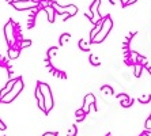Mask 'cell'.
<instances>
[{"label": "cell", "mask_w": 151, "mask_h": 136, "mask_svg": "<svg viewBox=\"0 0 151 136\" xmlns=\"http://www.w3.org/2000/svg\"><path fill=\"white\" fill-rule=\"evenodd\" d=\"M112 26H113V21L112 18H110V15H106L104 19H102V26H101V30L98 32V34L94 37V40H93L91 42H94V44H99V42H102L104 40L108 37V34L110 33V30H112Z\"/></svg>", "instance_id": "cell-1"}, {"label": "cell", "mask_w": 151, "mask_h": 136, "mask_svg": "<svg viewBox=\"0 0 151 136\" xmlns=\"http://www.w3.org/2000/svg\"><path fill=\"white\" fill-rule=\"evenodd\" d=\"M40 86V90H41V94L44 97V104H45V114L49 113L53 108V97H52V91H50V87L46 83H42V82H38L37 83Z\"/></svg>", "instance_id": "cell-2"}, {"label": "cell", "mask_w": 151, "mask_h": 136, "mask_svg": "<svg viewBox=\"0 0 151 136\" xmlns=\"http://www.w3.org/2000/svg\"><path fill=\"white\" fill-rule=\"evenodd\" d=\"M22 90H23V80H22V78H17V82H15V84L12 86L11 91L7 95H4V97L0 99V102H3V104H11V102L18 97V94H19Z\"/></svg>", "instance_id": "cell-3"}, {"label": "cell", "mask_w": 151, "mask_h": 136, "mask_svg": "<svg viewBox=\"0 0 151 136\" xmlns=\"http://www.w3.org/2000/svg\"><path fill=\"white\" fill-rule=\"evenodd\" d=\"M52 7L55 8V11H56L57 14H61V15L67 14V17H74V15H76V12H78V7L74 6V4H70L67 7H61V6L57 3H52Z\"/></svg>", "instance_id": "cell-4"}, {"label": "cell", "mask_w": 151, "mask_h": 136, "mask_svg": "<svg viewBox=\"0 0 151 136\" xmlns=\"http://www.w3.org/2000/svg\"><path fill=\"white\" fill-rule=\"evenodd\" d=\"M99 4H101V0H94V1H93V4L90 6V14H86L87 17H90V19H91V22L94 24L97 23V22L102 21L101 15H99V11H98Z\"/></svg>", "instance_id": "cell-5"}, {"label": "cell", "mask_w": 151, "mask_h": 136, "mask_svg": "<svg viewBox=\"0 0 151 136\" xmlns=\"http://www.w3.org/2000/svg\"><path fill=\"white\" fill-rule=\"evenodd\" d=\"M4 35H6V40H7L8 45L12 46L15 44V29H14V23L12 21H8L4 26Z\"/></svg>", "instance_id": "cell-6"}, {"label": "cell", "mask_w": 151, "mask_h": 136, "mask_svg": "<svg viewBox=\"0 0 151 136\" xmlns=\"http://www.w3.org/2000/svg\"><path fill=\"white\" fill-rule=\"evenodd\" d=\"M38 4L37 1L34 0H23V1H19V3H12L15 8L18 11H23V10H32V8H37L38 7Z\"/></svg>", "instance_id": "cell-7"}, {"label": "cell", "mask_w": 151, "mask_h": 136, "mask_svg": "<svg viewBox=\"0 0 151 136\" xmlns=\"http://www.w3.org/2000/svg\"><path fill=\"white\" fill-rule=\"evenodd\" d=\"M90 106H95V97L93 94H87L86 97H84L82 110H83V112L87 114V113L90 112Z\"/></svg>", "instance_id": "cell-8"}, {"label": "cell", "mask_w": 151, "mask_h": 136, "mask_svg": "<svg viewBox=\"0 0 151 136\" xmlns=\"http://www.w3.org/2000/svg\"><path fill=\"white\" fill-rule=\"evenodd\" d=\"M15 82H17V79H10L7 82V84L3 87V90H0V99L4 97V95H7L8 93L11 91V89H12V86L15 84Z\"/></svg>", "instance_id": "cell-9"}, {"label": "cell", "mask_w": 151, "mask_h": 136, "mask_svg": "<svg viewBox=\"0 0 151 136\" xmlns=\"http://www.w3.org/2000/svg\"><path fill=\"white\" fill-rule=\"evenodd\" d=\"M35 98H37V101H38V106L41 109L42 112L45 113V104H44V97L41 94V90H40V86L37 84V87H35Z\"/></svg>", "instance_id": "cell-10"}, {"label": "cell", "mask_w": 151, "mask_h": 136, "mask_svg": "<svg viewBox=\"0 0 151 136\" xmlns=\"http://www.w3.org/2000/svg\"><path fill=\"white\" fill-rule=\"evenodd\" d=\"M45 12L48 15V21L49 22H55V15H56V11L52 7V4H48L45 6Z\"/></svg>", "instance_id": "cell-11"}, {"label": "cell", "mask_w": 151, "mask_h": 136, "mask_svg": "<svg viewBox=\"0 0 151 136\" xmlns=\"http://www.w3.org/2000/svg\"><path fill=\"white\" fill-rule=\"evenodd\" d=\"M102 19H104V18H102ZM101 26H102V21H99V22H97V23H95L94 29H93L91 32H90V42H91L93 40H94L95 35L98 34V32L101 30Z\"/></svg>", "instance_id": "cell-12"}, {"label": "cell", "mask_w": 151, "mask_h": 136, "mask_svg": "<svg viewBox=\"0 0 151 136\" xmlns=\"http://www.w3.org/2000/svg\"><path fill=\"white\" fill-rule=\"evenodd\" d=\"M79 49L83 52H88L90 50V42L86 40H79Z\"/></svg>", "instance_id": "cell-13"}, {"label": "cell", "mask_w": 151, "mask_h": 136, "mask_svg": "<svg viewBox=\"0 0 151 136\" xmlns=\"http://www.w3.org/2000/svg\"><path fill=\"white\" fill-rule=\"evenodd\" d=\"M18 56H19V50L15 48H10V50H8V57H10V59H17Z\"/></svg>", "instance_id": "cell-14"}, {"label": "cell", "mask_w": 151, "mask_h": 136, "mask_svg": "<svg viewBox=\"0 0 151 136\" xmlns=\"http://www.w3.org/2000/svg\"><path fill=\"white\" fill-rule=\"evenodd\" d=\"M101 91L104 93V94H106V95H113V89L110 87V86H108V84L102 86V87H101Z\"/></svg>", "instance_id": "cell-15"}, {"label": "cell", "mask_w": 151, "mask_h": 136, "mask_svg": "<svg viewBox=\"0 0 151 136\" xmlns=\"http://www.w3.org/2000/svg\"><path fill=\"white\" fill-rule=\"evenodd\" d=\"M56 53H57V48H56V46L50 48L49 50H48V55H46V60H50L53 56H55V55H56Z\"/></svg>", "instance_id": "cell-16"}, {"label": "cell", "mask_w": 151, "mask_h": 136, "mask_svg": "<svg viewBox=\"0 0 151 136\" xmlns=\"http://www.w3.org/2000/svg\"><path fill=\"white\" fill-rule=\"evenodd\" d=\"M151 101V95L150 94H146V95H142V97H139V102H142V104H147V102Z\"/></svg>", "instance_id": "cell-17"}, {"label": "cell", "mask_w": 151, "mask_h": 136, "mask_svg": "<svg viewBox=\"0 0 151 136\" xmlns=\"http://www.w3.org/2000/svg\"><path fill=\"white\" fill-rule=\"evenodd\" d=\"M70 38H71V34H68V33L63 34L61 37H60V45H64V44H65V42H67Z\"/></svg>", "instance_id": "cell-18"}, {"label": "cell", "mask_w": 151, "mask_h": 136, "mask_svg": "<svg viewBox=\"0 0 151 136\" xmlns=\"http://www.w3.org/2000/svg\"><path fill=\"white\" fill-rule=\"evenodd\" d=\"M142 70H143V65H140V64H136L135 65V76L139 78L142 75Z\"/></svg>", "instance_id": "cell-19"}, {"label": "cell", "mask_w": 151, "mask_h": 136, "mask_svg": "<svg viewBox=\"0 0 151 136\" xmlns=\"http://www.w3.org/2000/svg\"><path fill=\"white\" fill-rule=\"evenodd\" d=\"M134 104V99L132 98H128V99H124V101H121V106H124V108H128V106H131V105Z\"/></svg>", "instance_id": "cell-20"}, {"label": "cell", "mask_w": 151, "mask_h": 136, "mask_svg": "<svg viewBox=\"0 0 151 136\" xmlns=\"http://www.w3.org/2000/svg\"><path fill=\"white\" fill-rule=\"evenodd\" d=\"M76 133H78L76 125H72V127L70 128V131L67 132V136H76Z\"/></svg>", "instance_id": "cell-21"}, {"label": "cell", "mask_w": 151, "mask_h": 136, "mask_svg": "<svg viewBox=\"0 0 151 136\" xmlns=\"http://www.w3.org/2000/svg\"><path fill=\"white\" fill-rule=\"evenodd\" d=\"M90 63H91L93 65H99V64H101V63H99V60L97 59L94 55H90Z\"/></svg>", "instance_id": "cell-22"}, {"label": "cell", "mask_w": 151, "mask_h": 136, "mask_svg": "<svg viewBox=\"0 0 151 136\" xmlns=\"http://www.w3.org/2000/svg\"><path fill=\"white\" fill-rule=\"evenodd\" d=\"M19 45H21V48H27V46L32 45V41L30 40H22Z\"/></svg>", "instance_id": "cell-23"}, {"label": "cell", "mask_w": 151, "mask_h": 136, "mask_svg": "<svg viewBox=\"0 0 151 136\" xmlns=\"http://www.w3.org/2000/svg\"><path fill=\"white\" fill-rule=\"evenodd\" d=\"M117 98H119L120 101H124V99H128V98H129V95H127V94H120Z\"/></svg>", "instance_id": "cell-24"}, {"label": "cell", "mask_w": 151, "mask_h": 136, "mask_svg": "<svg viewBox=\"0 0 151 136\" xmlns=\"http://www.w3.org/2000/svg\"><path fill=\"white\" fill-rule=\"evenodd\" d=\"M75 114H76V117H79V116H86V113H84L83 110H82V109H78Z\"/></svg>", "instance_id": "cell-25"}, {"label": "cell", "mask_w": 151, "mask_h": 136, "mask_svg": "<svg viewBox=\"0 0 151 136\" xmlns=\"http://www.w3.org/2000/svg\"><path fill=\"white\" fill-rule=\"evenodd\" d=\"M146 128H147V129H151V120L147 119V121H146Z\"/></svg>", "instance_id": "cell-26"}, {"label": "cell", "mask_w": 151, "mask_h": 136, "mask_svg": "<svg viewBox=\"0 0 151 136\" xmlns=\"http://www.w3.org/2000/svg\"><path fill=\"white\" fill-rule=\"evenodd\" d=\"M57 133H55V132H46V133H44L42 136H56Z\"/></svg>", "instance_id": "cell-27"}, {"label": "cell", "mask_w": 151, "mask_h": 136, "mask_svg": "<svg viewBox=\"0 0 151 136\" xmlns=\"http://www.w3.org/2000/svg\"><path fill=\"white\" fill-rule=\"evenodd\" d=\"M0 129H1V131H4V129H6V124H4V122H1V120H0Z\"/></svg>", "instance_id": "cell-28"}, {"label": "cell", "mask_w": 151, "mask_h": 136, "mask_svg": "<svg viewBox=\"0 0 151 136\" xmlns=\"http://www.w3.org/2000/svg\"><path fill=\"white\" fill-rule=\"evenodd\" d=\"M128 1H129V0H121V4H123L124 7H127V4H128Z\"/></svg>", "instance_id": "cell-29"}, {"label": "cell", "mask_w": 151, "mask_h": 136, "mask_svg": "<svg viewBox=\"0 0 151 136\" xmlns=\"http://www.w3.org/2000/svg\"><path fill=\"white\" fill-rule=\"evenodd\" d=\"M84 117H86V116H79V117H76V120H78V121H82Z\"/></svg>", "instance_id": "cell-30"}, {"label": "cell", "mask_w": 151, "mask_h": 136, "mask_svg": "<svg viewBox=\"0 0 151 136\" xmlns=\"http://www.w3.org/2000/svg\"><path fill=\"white\" fill-rule=\"evenodd\" d=\"M109 1H110V3H112V4H116L117 1H119V0H109Z\"/></svg>", "instance_id": "cell-31"}, {"label": "cell", "mask_w": 151, "mask_h": 136, "mask_svg": "<svg viewBox=\"0 0 151 136\" xmlns=\"http://www.w3.org/2000/svg\"><path fill=\"white\" fill-rule=\"evenodd\" d=\"M135 1H136V0H129V1H128V4H132V3H135ZM128 4H127V6H128Z\"/></svg>", "instance_id": "cell-32"}, {"label": "cell", "mask_w": 151, "mask_h": 136, "mask_svg": "<svg viewBox=\"0 0 151 136\" xmlns=\"http://www.w3.org/2000/svg\"><path fill=\"white\" fill-rule=\"evenodd\" d=\"M148 120H151V114H150V117H148Z\"/></svg>", "instance_id": "cell-33"}]
</instances>
